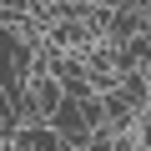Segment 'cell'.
<instances>
[{
    "label": "cell",
    "instance_id": "cell-1",
    "mask_svg": "<svg viewBox=\"0 0 151 151\" xmlns=\"http://www.w3.org/2000/svg\"><path fill=\"white\" fill-rule=\"evenodd\" d=\"M30 96H35L40 116L50 121V116H55V111L65 106V96H70V91H65V81H55L50 70H35V76H30Z\"/></svg>",
    "mask_w": 151,
    "mask_h": 151
}]
</instances>
